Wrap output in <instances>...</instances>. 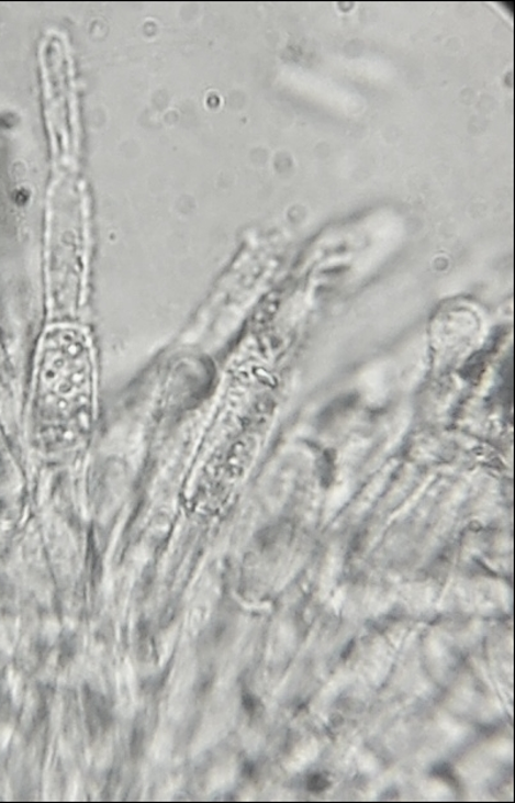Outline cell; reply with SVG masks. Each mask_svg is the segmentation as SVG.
<instances>
[{
  "instance_id": "6da1fadb",
  "label": "cell",
  "mask_w": 515,
  "mask_h": 803,
  "mask_svg": "<svg viewBox=\"0 0 515 803\" xmlns=\"http://www.w3.org/2000/svg\"><path fill=\"white\" fill-rule=\"evenodd\" d=\"M42 414L45 421L82 430L92 405V363L81 344L53 347L42 360Z\"/></svg>"
},
{
  "instance_id": "7a4b0ae2",
  "label": "cell",
  "mask_w": 515,
  "mask_h": 803,
  "mask_svg": "<svg viewBox=\"0 0 515 803\" xmlns=\"http://www.w3.org/2000/svg\"><path fill=\"white\" fill-rule=\"evenodd\" d=\"M328 780L323 776H313L309 779L307 788L313 792H322L328 787Z\"/></svg>"
}]
</instances>
